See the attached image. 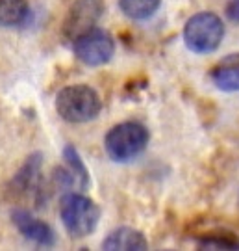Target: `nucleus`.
<instances>
[{
	"label": "nucleus",
	"instance_id": "4468645a",
	"mask_svg": "<svg viewBox=\"0 0 239 251\" xmlns=\"http://www.w3.org/2000/svg\"><path fill=\"white\" fill-rule=\"evenodd\" d=\"M63 160L67 164V168L72 171V175L76 177L78 180V188L80 190H86L89 186V173L86 170V166H84V162L80 158L78 151L72 147V145H67L65 149H63Z\"/></svg>",
	"mask_w": 239,
	"mask_h": 251
},
{
	"label": "nucleus",
	"instance_id": "f03ea898",
	"mask_svg": "<svg viewBox=\"0 0 239 251\" xmlns=\"http://www.w3.org/2000/svg\"><path fill=\"white\" fill-rule=\"evenodd\" d=\"M60 218L72 238H84L97 229L100 208L93 199L69 192L60 201Z\"/></svg>",
	"mask_w": 239,
	"mask_h": 251
},
{
	"label": "nucleus",
	"instance_id": "2eb2a0df",
	"mask_svg": "<svg viewBox=\"0 0 239 251\" xmlns=\"http://www.w3.org/2000/svg\"><path fill=\"white\" fill-rule=\"evenodd\" d=\"M226 15H228L232 21L239 23V0H232L230 4H228V8H226Z\"/></svg>",
	"mask_w": 239,
	"mask_h": 251
},
{
	"label": "nucleus",
	"instance_id": "9d476101",
	"mask_svg": "<svg viewBox=\"0 0 239 251\" xmlns=\"http://www.w3.org/2000/svg\"><path fill=\"white\" fill-rule=\"evenodd\" d=\"M30 15L28 0H0V26H22Z\"/></svg>",
	"mask_w": 239,
	"mask_h": 251
},
{
	"label": "nucleus",
	"instance_id": "f8f14e48",
	"mask_svg": "<svg viewBox=\"0 0 239 251\" xmlns=\"http://www.w3.org/2000/svg\"><path fill=\"white\" fill-rule=\"evenodd\" d=\"M200 250H239V236L232 231H210L196 238Z\"/></svg>",
	"mask_w": 239,
	"mask_h": 251
},
{
	"label": "nucleus",
	"instance_id": "20e7f679",
	"mask_svg": "<svg viewBox=\"0 0 239 251\" xmlns=\"http://www.w3.org/2000/svg\"><path fill=\"white\" fill-rule=\"evenodd\" d=\"M224 37V25L219 15L212 11L196 13L186 23L184 41L189 50L196 54L213 52Z\"/></svg>",
	"mask_w": 239,
	"mask_h": 251
},
{
	"label": "nucleus",
	"instance_id": "1a4fd4ad",
	"mask_svg": "<svg viewBox=\"0 0 239 251\" xmlns=\"http://www.w3.org/2000/svg\"><path fill=\"white\" fill-rule=\"evenodd\" d=\"M212 80L222 91H239V54L222 58L212 69Z\"/></svg>",
	"mask_w": 239,
	"mask_h": 251
},
{
	"label": "nucleus",
	"instance_id": "9b49d317",
	"mask_svg": "<svg viewBox=\"0 0 239 251\" xmlns=\"http://www.w3.org/2000/svg\"><path fill=\"white\" fill-rule=\"evenodd\" d=\"M41 160H43L41 152H34L32 156H28L24 166L13 177V186L19 192H28V190L37 188V180H39V175H41Z\"/></svg>",
	"mask_w": 239,
	"mask_h": 251
},
{
	"label": "nucleus",
	"instance_id": "ddd939ff",
	"mask_svg": "<svg viewBox=\"0 0 239 251\" xmlns=\"http://www.w3.org/2000/svg\"><path fill=\"white\" fill-rule=\"evenodd\" d=\"M161 0H119V8L126 17L143 21L158 11Z\"/></svg>",
	"mask_w": 239,
	"mask_h": 251
},
{
	"label": "nucleus",
	"instance_id": "0eeeda50",
	"mask_svg": "<svg viewBox=\"0 0 239 251\" xmlns=\"http://www.w3.org/2000/svg\"><path fill=\"white\" fill-rule=\"evenodd\" d=\"M11 222H13V225L17 227V231L26 240H32L37 246L50 248L56 242L52 227L48 224H44V222H41L36 216H32L28 210H22V208L11 210Z\"/></svg>",
	"mask_w": 239,
	"mask_h": 251
},
{
	"label": "nucleus",
	"instance_id": "6e6552de",
	"mask_svg": "<svg viewBox=\"0 0 239 251\" xmlns=\"http://www.w3.org/2000/svg\"><path fill=\"white\" fill-rule=\"evenodd\" d=\"M149 248V242L147 238L143 236V233H139L137 229H132V227H119L115 231L106 236V240L102 242V250H123V251H130V250H147Z\"/></svg>",
	"mask_w": 239,
	"mask_h": 251
},
{
	"label": "nucleus",
	"instance_id": "7ed1b4c3",
	"mask_svg": "<svg viewBox=\"0 0 239 251\" xmlns=\"http://www.w3.org/2000/svg\"><path fill=\"white\" fill-rule=\"evenodd\" d=\"M149 140H151V134L141 123L126 121L121 125H115L108 132L104 147L111 160L128 162L145 151V147L149 145Z\"/></svg>",
	"mask_w": 239,
	"mask_h": 251
},
{
	"label": "nucleus",
	"instance_id": "423d86ee",
	"mask_svg": "<svg viewBox=\"0 0 239 251\" xmlns=\"http://www.w3.org/2000/svg\"><path fill=\"white\" fill-rule=\"evenodd\" d=\"M102 15H104L102 0H74L63 21V36L71 41L76 39L84 32L97 26Z\"/></svg>",
	"mask_w": 239,
	"mask_h": 251
},
{
	"label": "nucleus",
	"instance_id": "f257e3e1",
	"mask_svg": "<svg viewBox=\"0 0 239 251\" xmlns=\"http://www.w3.org/2000/svg\"><path fill=\"white\" fill-rule=\"evenodd\" d=\"M102 110V100L93 88L86 84L65 86L56 95V112L69 123L93 121Z\"/></svg>",
	"mask_w": 239,
	"mask_h": 251
},
{
	"label": "nucleus",
	"instance_id": "39448f33",
	"mask_svg": "<svg viewBox=\"0 0 239 251\" xmlns=\"http://www.w3.org/2000/svg\"><path fill=\"white\" fill-rule=\"evenodd\" d=\"M72 50L82 63L97 67L111 60V56L115 52V41L106 30L95 26L84 32L76 39H72Z\"/></svg>",
	"mask_w": 239,
	"mask_h": 251
}]
</instances>
